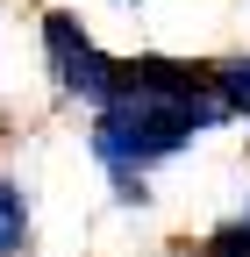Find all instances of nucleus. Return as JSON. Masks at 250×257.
Returning <instances> with one entry per match:
<instances>
[{
  "label": "nucleus",
  "instance_id": "f257e3e1",
  "mask_svg": "<svg viewBox=\"0 0 250 257\" xmlns=\"http://www.w3.org/2000/svg\"><path fill=\"white\" fill-rule=\"evenodd\" d=\"M222 100H214V64H186L165 50L114 57V93L93 107V157L114 179L121 200H150L143 172L172 165L179 150H193L207 128H222Z\"/></svg>",
  "mask_w": 250,
  "mask_h": 257
},
{
  "label": "nucleus",
  "instance_id": "f03ea898",
  "mask_svg": "<svg viewBox=\"0 0 250 257\" xmlns=\"http://www.w3.org/2000/svg\"><path fill=\"white\" fill-rule=\"evenodd\" d=\"M43 64H50V79H57L65 100L100 107L107 93H114V57L93 43V29H86L72 8H50V15H43Z\"/></svg>",
  "mask_w": 250,
  "mask_h": 257
},
{
  "label": "nucleus",
  "instance_id": "7ed1b4c3",
  "mask_svg": "<svg viewBox=\"0 0 250 257\" xmlns=\"http://www.w3.org/2000/svg\"><path fill=\"white\" fill-rule=\"evenodd\" d=\"M29 193L22 179H0V257H29Z\"/></svg>",
  "mask_w": 250,
  "mask_h": 257
},
{
  "label": "nucleus",
  "instance_id": "20e7f679",
  "mask_svg": "<svg viewBox=\"0 0 250 257\" xmlns=\"http://www.w3.org/2000/svg\"><path fill=\"white\" fill-rule=\"evenodd\" d=\"M214 100L229 121H250V57H222L214 64Z\"/></svg>",
  "mask_w": 250,
  "mask_h": 257
},
{
  "label": "nucleus",
  "instance_id": "39448f33",
  "mask_svg": "<svg viewBox=\"0 0 250 257\" xmlns=\"http://www.w3.org/2000/svg\"><path fill=\"white\" fill-rule=\"evenodd\" d=\"M200 257H250V221L236 214V221H222V229H207Z\"/></svg>",
  "mask_w": 250,
  "mask_h": 257
},
{
  "label": "nucleus",
  "instance_id": "423d86ee",
  "mask_svg": "<svg viewBox=\"0 0 250 257\" xmlns=\"http://www.w3.org/2000/svg\"><path fill=\"white\" fill-rule=\"evenodd\" d=\"M114 8H143V0H114Z\"/></svg>",
  "mask_w": 250,
  "mask_h": 257
},
{
  "label": "nucleus",
  "instance_id": "0eeeda50",
  "mask_svg": "<svg viewBox=\"0 0 250 257\" xmlns=\"http://www.w3.org/2000/svg\"><path fill=\"white\" fill-rule=\"evenodd\" d=\"M0 136H8V107H0Z\"/></svg>",
  "mask_w": 250,
  "mask_h": 257
},
{
  "label": "nucleus",
  "instance_id": "6e6552de",
  "mask_svg": "<svg viewBox=\"0 0 250 257\" xmlns=\"http://www.w3.org/2000/svg\"><path fill=\"white\" fill-rule=\"evenodd\" d=\"M243 221H250V207H243Z\"/></svg>",
  "mask_w": 250,
  "mask_h": 257
}]
</instances>
